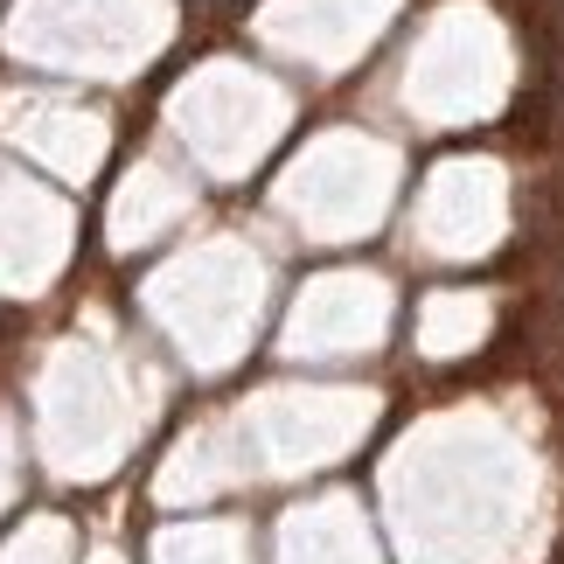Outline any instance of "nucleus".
<instances>
[{"mask_svg":"<svg viewBox=\"0 0 564 564\" xmlns=\"http://www.w3.org/2000/svg\"><path fill=\"white\" fill-rule=\"evenodd\" d=\"M551 8H557V21H564V0H551Z\"/></svg>","mask_w":564,"mask_h":564,"instance_id":"1","label":"nucleus"}]
</instances>
